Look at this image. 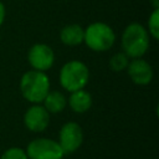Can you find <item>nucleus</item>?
<instances>
[{
  "instance_id": "obj_1",
  "label": "nucleus",
  "mask_w": 159,
  "mask_h": 159,
  "mask_svg": "<svg viewBox=\"0 0 159 159\" xmlns=\"http://www.w3.org/2000/svg\"><path fill=\"white\" fill-rule=\"evenodd\" d=\"M20 92L22 97L32 103H42L46 94L50 92V78L48 76L37 70L26 71L20 78Z\"/></svg>"
},
{
  "instance_id": "obj_2",
  "label": "nucleus",
  "mask_w": 159,
  "mask_h": 159,
  "mask_svg": "<svg viewBox=\"0 0 159 159\" xmlns=\"http://www.w3.org/2000/svg\"><path fill=\"white\" fill-rule=\"evenodd\" d=\"M122 48L129 58L143 57L149 48L148 30L139 22H130L122 32Z\"/></svg>"
},
{
  "instance_id": "obj_3",
  "label": "nucleus",
  "mask_w": 159,
  "mask_h": 159,
  "mask_svg": "<svg viewBox=\"0 0 159 159\" xmlns=\"http://www.w3.org/2000/svg\"><path fill=\"white\" fill-rule=\"evenodd\" d=\"M58 80L62 88L67 92L82 89L89 81V70L84 62L72 60L61 67Z\"/></svg>"
},
{
  "instance_id": "obj_4",
  "label": "nucleus",
  "mask_w": 159,
  "mask_h": 159,
  "mask_svg": "<svg viewBox=\"0 0 159 159\" xmlns=\"http://www.w3.org/2000/svg\"><path fill=\"white\" fill-rule=\"evenodd\" d=\"M83 42L88 48L96 52H104L112 48L116 42V34L113 29L106 22H92L84 29Z\"/></svg>"
},
{
  "instance_id": "obj_5",
  "label": "nucleus",
  "mask_w": 159,
  "mask_h": 159,
  "mask_svg": "<svg viewBox=\"0 0 159 159\" xmlns=\"http://www.w3.org/2000/svg\"><path fill=\"white\" fill-rule=\"evenodd\" d=\"M25 152L29 159H63L65 157L58 142L50 138L32 139Z\"/></svg>"
},
{
  "instance_id": "obj_6",
  "label": "nucleus",
  "mask_w": 159,
  "mask_h": 159,
  "mask_svg": "<svg viewBox=\"0 0 159 159\" xmlns=\"http://www.w3.org/2000/svg\"><path fill=\"white\" fill-rule=\"evenodd\" d=\"M83 142V130L77 122H66L58 132V144L65 155L75 153Z\"/></svg>"
},
{
  "instance_id": "obj_7",
  "label": "nucleus",
  "mask_w": 159,
  "mask_h": 159,
  "mask_svg": "<svg viewBox=\"0 0 159 159\" xmlns=\"http://www.w3.org/2000/svg\"><path fill=\"white\" fill-rule=\"evenodd\" d=\"M27 61L32 70L46 72L55 63V52L46 43H35L27 52Z\"/></svg>"
},
{
  "instance_id": "obj_8",
  "label": "nucleus",
  "mask_w": 159,
  "mask_h": 159,
  "mask_svg": "<svg viewBox=\"0 0 159 159\" xmlns=\"http://www.w3.org/2000/svg\"><path fill=\"white\" fill-rule=\"evenodd\" d=\"M24 124L30 132L41 133L50 124V113L40 103L32 104L24 114Z\"/></svg>"
},
{
  "instance_id": "obj_9",
  "label": "nucleus",
  "mask_w": 159,
  "mask_h": 159,
  "mask_svg": "<svg viewBox=\"0 0 159 159\" xmlns=\"http://www.w3.org/2000/svg\"><path fill=\"white\" fill-rule=\"evenodd\" d=\"M127 73L133 83L138 86H147L152 82L154 71L148 61L144 58H132L127 66Z\"/></svg>"
},
{
  "instance_id": "obj_10",
  "label": "nucleus",
  "mask_w": 159,
  "mask_h": 159,
  "mask_svg": "<svg viewBox=\"0 0 159 159\" xmlns=\"http://www.w3.org/2000/svg\"><path fill=\"white\" fill-rule=\"evenodd\" d=\"M67 104L76 113H86L92 107V96L84 88L70 92V97L67 98Z\"/></svg>"
},
{
  "instance_id": "obj_11",
  "label": "nucleus",
  "mask_w": 159,
  "mask_h": 159,
  "mask_svg": "<svg viewBox=\"0 0 159 159\" xmlns=\"http://www.w3.org/2000/svg\"><path fill=\"white\" fill-rule=\"evenodd\" d=\"M84 29L78 24H70L61 29L60 40L66 46H78L83 42Z\"/></svg>"
},
{
  "instance_id": "obj_12",
  "label": "nucleus",
  "mask_w": 159,
  "mask_h": 159,
  "mask_svg": "<svg viewBox=\"0 0 159 159\" xmlns=\"http://www.w3.org/2000/svg\"><path fill=\"white\" fill-rule=\"evenodd\" d=\"M42 103H43L42 106L46 108V111L50 114H56V113L62 112L66 108L67 98L60 91H50L43 98Z\"/></svg>"
},
{
  "instance_id": "obj_13",
  "label": "nucleus",
  "mask_w": 159,
  "mask_h": 159,
  "mask_svg": "<svg viewBox=\"0 0 159 159\" xmlns=\"http://www.w3.org/2000/svg\"><path fill=\"white\" fill-rule=\"evenodd\" d=\"M130 58L122 51V52H117L114 53L111 58H109V68L114 72H120V71H124L129 63Z\"/></svg>"
},
{
  "instance_id": "obj_14",
  "label": "nucleus",
  "mask_w": 159,
  "mask_h": 159,
  "mask_svg": "<svg viewBox=\"0 0 159 159\" xmlns=\"http://www.w3.org/2000/svg\"><path fill=\"white\" fill-rule=\"evenodd\" d=\"M148 34L153 39H159V9H154L148 19Z\"/></svg>"
},
{
  "instance_id": "obj_15",
  "label": "nucleus",
  "mask_w": 159,
  "mask_h": 159,
  "mask_svg": "<svg viewBox=\"0 0 159 159\" xmlns=\"http://www.w3.org/2000/svg\"><path fill=\"white\" fill-rule=\"evenodd\" d=\"M0 159H29V158L26 155L25 149L19 147H11L1 154Z\"/></svg>"
},
{
  "instance_id": "obj_16",
  "label": "nucleus",
  "mask_w": 159,
  "mask_h": 159,
  "mask_svg": "<svg viewBox=\"0 0 159 159\" xmlns=\"http://www.w3.org/2000/svg\"><path fill=\"white\" fill-rule=\"evenodd\" d=\"M5 15H6V10H5V5L2 4V1H0V27L5 21Z\"/></svg>"
},
{
  "instance_id": "obj_17",
  "label": "nucleus",
  "mask_w": 159,
  "mask_h": 159,
  "mask_svg": "<svg viewBox=\"0 0 159 159\" xmlns=\"http://www.w3.org/2000/svg\"><path fill=\"white\" fill-rule=\"evenodd\" d=\"M150 2L154 9H159V0H150Z\"/></svg>"
}]
</instances>
